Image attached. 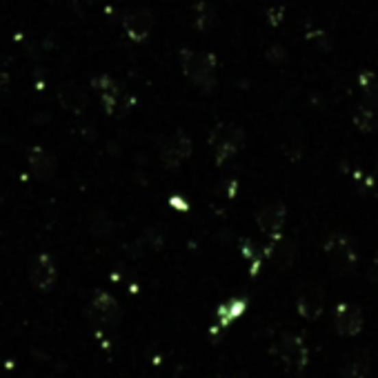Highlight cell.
Instances as JSON below:
<instances>
[{
  "label": "cell",
  "mask_w": 378,
  "mask_h": 378,
  "mask_svg": "<svg viewBox=\"0 0 378 378\" xmlns=\"http://www.w3.org/2000/svg\"><path fill=\"white\" fill-rule=\"evenodd\" d=\"M178 62L185 78L192 85L201 87L205 94H212L218 80H216V58L212 53L196 51V49H181L178 51Z\"/></svg>",
  "instance_id": "1"
},
{
  "label": "cell",
  "mask_w": 378,
  "mask_h": 378,
  "mask_svg": "<svg viewBox=\"0 0 378 378\" xmlns=\"http://www.w3.org/2000/svg\"><path fill=\"white\" fill-rule=\"evenodd\" d=\"M87 316L89 325L94 327L96 334H107V331L118 329V325L123 323V310L112 294L96 292L87 307Z\"/></svg>",
  "instance_id": "2"
},
{
  "label": "cell",
  "mask_w": 378,
  "mask_h": 378,
  "mask_svg": "<svg viewBox=\"0 0 378 378\" xmlns=\"http://www.w3.org/2000/svg\"><path fill=\"white\" fill-rule=\"evenodd\" d=\"M245 142V131L238 125H218L210 134V145L214 149L216 165H225L229 158L238 154V149Z\"/></svg>",
  "instance_id": "3"
},
{
  "label": "cell",
  "mask_w": 378,
  "mask_h": 378,
  "mask_svg": "<svg viewBox=\"0 0 378 378\" xmlns=\"http://www.w3.org/2000/svg\"><path fill=\"white\" fill-rule=\"evenodd\" d=\"M274 354L281 358V363L292 372H305V367L310 363V349L305 345L303 336L285 331L274 345Z\"/></svg>",
  "instance_id": "4"
},
{
  "label": "cell",
  "mask_w": 378,
  "mask_h": 378,
  "mask_svg": "<svg viewBox=\"0 0 378 378\" xmlns=\"http://www.w3.org/2000/svg\"><path fill=\"white\" fill-rule=\"evenodd\" d=\"M323 251H325L329 265L334 267L338 274H352L358 265V256H356L352 240L340 236V234H331V236L323 242Z\"/></svg>",
  "instance_id": "5"
},
{
  "label": "cell",
  "mask_w": 378,
  "mask_h": 378,
  "mask_svg": "<svg viewBox=\"0 0 378 378\" xmlns=\"http://www.w3.org/2000/svg\"><path fill=\"white\" fill-rule=\"evenodd\" d=\"M192 138L185 131H174L160 138V160L167 169H178L192 156Z\"/></svg>",
  "instance_id": "6"
},
{
  "label": "cell",
  "mask_w": 378,
  "mask_h": 378,
  "mask_svg": "<svg viewBox=\"0 0 378 378\" xmlns=\"http://www.w3.org/2000/svg\"><path fill=\"white\" fill-rule=\"evenodd\" d=\"M365 327V316L363 310L354 303H340L334 312V329L338 336L343 338H354L363 331Z\"/></svg>",
  "instance_id": "7"
},
{
  "label": "cell",
  "mask_w": 378,
  "mask_h": 378,
  "mask_svg": "<svg viewBox=\"0 0 378 378\" xmlns=\"http://www.w3.org/2000/svg\"><path fill=\"white\" fill-rule=\"evenodd\" d=\"M29 281L38 292H51L58 281V265L51 254H38L29 265Z\"/></svg>",
  "instance_id": "8"
},
{
  "label": "cell",
  "mask_w": 378,
  "mask_h": 378,
  "mask_svg": "<svg viewBox=\"0 0 378 378\" xmlns=\"http://www.w3.org/2000/svg\"><path fill=\"white\" fill-rule=\"evenodd\" d=\"M296 310H299L301 318L305 320H318L320 314L325 312V292H323L320 285H303L296 296Z\"/></svg>",
  "instance_id": "9"
},
{
  "label": "cell",
  "mask_w": 378,
  "mask_h": 378,
  "mask_svg": "<svg viewBox=\"0 0 378 378\" xmlns=\"http://www.w3.org/2000/svg\"><path fill=\"white\" fill-rule=\"evenodd\" d=\"M285 216L287 210L283 203L272 201L263 205L256 214V223H258V229L265 234L269 240H278L283 234V225H285Z\"/></svg>",
  "instance_id": "10"
},
{
  "label": "cell",
  "mask_w": 378,
  "mask_h": 378,
  "mask_svg": "<svg viewBox=\"0 0 378 378\" xmlns=\"http://www.w3.org/2000/svg\"><path fill=\"white\" fill-rule=\"evenodd\" d=\"M151 27H154V14L149 9L136 7L123 16V29L127 34V38L134 42H145L149 38Z\"/></svg>",
  "instance_id": "11"
},
{
  "label": "cell",
  "mask_w": 378,
  "mask_h": 378,
  "mask_svg": "<svg viewBox=\"0 0 378 378\" xmlns=\"http://www.w3.org/2000/svg\"><path fill=\"white\" fill-rule=\"evenodd\" d=\"M92 85L94 89L98 92V98H101V105H103V110L107 114H116V110H123L121 114H125L127 110H125V96L121 92V87L116 85V80L110 78L107 74L103 76H96L92 80Z\"/></svg>",
  "instance_id": "12"
},
{
  "label": "cell",
  "mask_w": 378,
  "mask_h": 378,
  "mask_svg": "<svg viewBox=\"0 0 378 378\" xmlns=\"http://www.w3.org/2000/svg\"><path fill=\"white\" fill-rule=\"evenodd\" d=\"M27 167H29L34 178H38V181H49V178L56 174L58 163H56V156H53L49 149L32 147L27 151Z\"/></svg>",
  "instance_id": "13"
},
{
  "label": "cell",
  "mask_w": 378,
  "mask_h": 378,
  "mask_svg": "<svg viewBox=\"0 0 378 378\" xmlns=\"http://www.w3.org/2000/svg\"><path fill=\"white\" fill-rule=\"evenodd\" d=\"M372 367V356L367 349H356L340 365V378H367Z\"/></svg>",
  "instance_id": "14"
},
{
  "label": "cell",
  "mask_w": 378,
  "mask_h": 378,
  "mask_svg": "<svg viewBox=\"0 0 378 378\" xmlns=\"http://www.w3.org/2000/svg\"><path fill=\"white\" fill-rule=\"evenodd\" d=\"M265 251H267V258L272 260V263H274L278 269H287V267H292L294 258H296V247H294V242L283 240V238L272 240V242H269V247H267Z\"/></svg>",
  "instance_id": "15"
},
{
  "label": "cell",
  "mask_w": 378,
  "mask_h": 378,
  "mask_svg": "<svg viewBox=\"0 0 378 378\" xmlns=\"http://www.w3.org/2000/svg\"><path fill=\"white\" fill-rule=\"evenodd\" d=\"M245 312V301H240V299H231L227 303H223L218 310H216V320H218V327H212V331L216 334V331H220L223 329H227L234 320H236L240 314Z\"/></svg>",
  "instance_id": "16"
},
{
  "label": "cell",
  "mask_w": 378,
  "mask_h": 378,
  "mask_svg": "<svg viewBox=\"0 0 378 378\" xmlns=\"http://www.w3.org/2000/svg\"><path fill=\"white\" fill-rule=\"evenodd\" d=\"M361 94H363L361 107L378 114V76L374 71H363L361 74Z\"/></svg>",
  "instance_id": "17"
},
{
  "label": "cell",
  "mask_w": 378,
  "mask_h": 378,
  "mask_svg": "<svg viewBox=\"0 0 378 378\" xmlns=\"http://www.w3.org/2000/svg\"><path fill=\"white\" fill-rule=\"evenodd\" d=\"M354 125L358 127V131L374 134L378 131V114L365 110V107H358V112L354 114Z\"/></svg>",
  "instance_id": "18"
},
{
  "label": "cell",
  "mask_w": 378,
  "mask_h": 378,
  "mask_svg": "<svg viewBox=\"0 0 378 378\" xmlns=\"http://www.w3.org/2000/svg\"><path fill=\"white\" fill-rule=\"evenodd\" d=\"M367 276H370V281L378 285V254L374 256L372 265H370V272H367Z\"/></svg>",
  "instance_id": "19"
},
{
  "label": "cell",
  "mask_w": 378,
  "mask_h": 378,
  "mask_svg": "<svg viewBox=\"0 0 378 378\" xmlns=\"http://www.w3.org/2000/svg\"><path fill=\"white\" fill-rule=\"evenodd\" d=\"M85 3H89V5H92V3H96V0H85Z\"/></svg>",
  "instance_id": "20"
},
{
  "label": "cell",
  "mask_w": 378,
  "mask_h": 378,
  "mask_svg": "<svg viewBox=\"0 0 378 378\" xmlns=\"http://www.w3.org/2000/svg\"><path fill=\"white\" fill-rule=\"evenodd\" d=\"M49 378H60V376H49Z\"/></svg>",
  "instance_id": "21"
}]
</instances>
